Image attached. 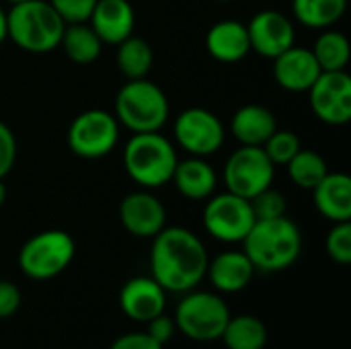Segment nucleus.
<instances>
[{
  "instance_id": "nucleus-6",
  "label": "nucleus",
  "mask_w": 351,
  "mask_h": 349,
  "mask_svg": "<svg viewBox=\"0 0 351 349\" xmlns=\"http://www.w3.org/2000/svg\"><path fill=\"white\" fill-rule=\"evenodd\" d=\"M177 331L197 344L218 341L230 319L224 298L216 292L189 290L175 309Z\"/></svg>"
},
{
  "instance_id": "nucleus-12",
  "label": "nucleus",
  "mask_w": 351,
  "mask_h": 349,
  "mask_svg": "<svg viewBox=\"0 0 351 349\" xmlns=\"http://www.w3.org/2000/svg\"><path fill=\"white\" fill-rule=\"evenodd\" d=\"M313 113L327 125L351 121V76L346 70L321 72L308 88Z\"/></svg>"
},
{
  "instance_id": "nucleus-14",
  "label": "nucleus",
  "mask_w": 351,
  "mask_h": 349,
  "mask_svg": "<svg viewBox=\"0 0 351 349\" xmlns=\"http://www.w3.org/2000/svg\"><path fill=\"white\" fill-rule=\"evenodd\" d=\"M121 226L138 239H154L167 226V210L150 191L128 193L119 204Z\"/></svg>"
},
{
  "instance_id": "nucleus-29",
  "label": "nucleus",
  "mask_w": 351,
  "mask_h": 349,
  "mask_svg": "<svg viewBox=\"0 0 351 349\" xmlns=\"http://www.w3.org/2000/svg\"><path fill=\"white\" fill-rule=\"evenodd\" d=\"M261 148L265 150V154L269 156V160L276 167H286L296 156V152L302 148V144H300V138L294 132L276 130Z\"/></svg>"
},
{
  "instance_id": "nucleus-21",
  "label": "nucleus",
  "mask_w": 351,
  "mask_h": 349,
  "mask_svg": "<svg viewBox=\"0 0 351 349\" xmlns=\"http://www.w3.org/2000/svg\"><path fill=\"white\" fill-rule=\"evenodd\" d=\"M177 187V191L191 202H204L210 195H214L216 191V171L212 169V165L202 158V156H191L185 160H177L173 179H171Z\"/></svg>"
},
{
  "instance_id": "nucleus-17",
  "label": "nucleus",
  "mask_w": 351,
  "mask_h": 349,
  "mask_svg": "<svg viewBox=\"0 0 351 349\" xmlns=\"http://www.w3.org/2000/svg\"><path fill=\"white\" fill-rule=\"evenodd\" d=\"M103 43L117 45L136 29V12L130 0H97L86 21Z\"/></svg>"
},
{
  "instance_id": "nucleus-5",
  "label": "nucleus",
  "mask_w": 351,
  "mask_h": 349,
  "mask_svg": "<svg viewBox=\"0 0 351 349\" xmlns=\"http://www.w3.org/2000/svg\"><path fill=\"white\" fill-rule=\"evenodd\" d=\"M113 115L134 134L160 132L169 121V99L152 80H128L115 97Z\"/></svg>"
},
{
  "instance_id": "nucleus-39",
  "label": "nucleus",
  "mask_w": 351,
  "mask_h": 349,
  "mask_svg": "<svg viewBox=\"0 0 351 349\" xmlns=\"http://www.w3.org/2000/svg\"><path fill=\"white\" fill-rule=\"evenodd\" d=\"M6 2H8V4L12 6V4H19V2H25V0H6Z\"/></svg>"
},
{
  "instance_id": "nucleus-28",
  "label": "nucleus",
  "mask_w": 351,
  "mask_h": 349,
  "mask_svg": "<svg viewBox=\"0 0 351 349\" xmlns=\"http://www.w3.org/2000/svg\"><path fill=\"white\" fill-rule=\"evenodd\" d=\"M286 167H288V175H290L292 183L296 187L308 189V191H313L323 181V177L329 173L325 158L319 152L304 150V148H300L296 152V156Z\"/></svg>"
},
{
  "instance_id": "nucleus-9",
  "label": "nucleus",
  "mask_w": 351,
  "mask_h": 349,
  "mask_svg": "<svg viewBox=\"0 0 351 349\" xmlns=\"http://www.w3.org/2000/svg\"><path fill=\"white\" fill-rule=\"evenodd\" d=\"M255 224L251 202L230 191L208 197L204 208V228L220 243L234 245L243 243Z\"/></svg>"
},
{
  "instance_id": "nucleus-11",
  "label": "nucleus",
  "mask_w": 351,
  "mask_h": 349,
  "mask_svg": "<svg viewBox=\"0 0 351 349\" xmlns=\"http://www.w3.org/2000/svg\"><path fill=\"white\" fill-rule=\"evenodd\" d=\"M173 134L183 150L202 158L216 154L226 138L220 117L202 107L181 111L173 123Z\"/></svg>"
},
{
  "instance_id": "nucleus-26",
  "label": "nucleus",
  "mask_w": 351,
  "mask_h": 349,
  "mask_svg": "<svg viewBox=\"0 0 351 349\" xmlns=\"http://www.w3.org/2000/svg\"><path fill=\"white\" fill-rule=\"evenodd\" d=\"M348 10V0H292V12L308 29H329Z\"/></svg>"
},
{
  "instance_id": "nucleus-35",
  "label": "nucleus",
  "mask_w": 351,
  "mask_h": 349,
  "mask_svg": "<svg viewBox=\"0 0 351 349\" xmlns=\"http://www.w3.org/2000/svg\"><path fill=\"white\" fill-rule=\"evenodd\" d=\"M21 302H23V296H21L19 286L12 282L0 280V319L12 317L19 311Z\"/></svg>"
},
{
  "instance_id": "nucleus-36",
  "label": "nucleus",
  "mask_w": 351,
  "mask_h": 349,
  "mask_svg": "<svg viewBox=\"0 0 351 349\" xmlns=\"http://www.w3.org/2000/svg\"><path fill=\"white\" fill-rule=\"evenodd\" d=\"M109 349H165L156 344L146 331H132L125 335H119Z\"/></svg>"
},
{
  "instance_id": "nucleus-32",
  "label": "nucleus",
  "mask_w": 351,
  "mask_h": 349,
  "mask_svg": "<svg viewBox=\"0 0 351 349\" xmlns=\"http://www.w3.org/2000/svg\"><path fill=\"white\" fill-rule=\"evenodd\" d=\"M66 25L86 23L97 0H47Z\"/></svg>"
},
{
  "instance_id": "nucleus-38",
  "label": "nucleus",
  "mask_w": 351,
  "mask_h": 349,
  "mask_svg": "<svg viewBox=\"0 0 351 349\" xmlns=\"http://www.w3.org/2000/svg\"><path fill=\"white\" fill-rule=\"evenodd\" d=\"M6 197H8V189H6V185H4V179H0V208L4 206Z\"/></svg>"
},
{
  "instance_id": "nucleus-13",
  "label": "nucleus",
  "mask_w": 351,
  "mask_h": 349,
  "mask_svg": "<svg viewBox=\"0 0 351 349\" xmlns=\"http://www.w3.org/2000/svg\"><path fill=\"white\" fill-rule=\"evenodd\" d=\"M247 33L251 51L259 53L261 58L274 60L294 45V25L280 10L267 8L257 12L247 25Z\"/></svg>"
},
{
  "instance_id": "nucleus-33",
  "label": "nucleus",
  "mask_w": 351,
  "mask_h": 349,
  "mask_svg": "<svg viewBox=\"0 0 351 349\" xmlns=\"http://www.w3.org/2000/svg\"><path fill=\"white\" fill-rule=\"evenodd\" d=\"M14 160H16V140H14V134H12V130L4 121H0V179H4L12 171Z\"/></svg>"
},
{
  "instance_id": "nucleus-2",
  "label": "nucleus",
  "mask_w": 351,
  "mask_h": 349,
  "mask_svg": "<svg viewBox=\"0 0 351 349\" xmlns=\"http://www.w3.org/2000/svg\"><path fill=\"white\" fill-rule=\"evenodd\" d=\"M243 251L255 272L276 274L292 267L302 253V232L288 216L255 220L243 241Z\"/></svg>"
},
{
  "instance_id": "nucleus-15",
  "label": "nucleus",
  "mask_w": 351,
  "mask_h": 349,
  "mask_svg": "<svg viewBox=\"0 0 351 349\" xmlns=\"http://www.w3.org/2000/svg\"><path fill=\"white\" fill-rule=\"evenodd\" d=\"M119 306L123 315L136 323H148L167 309V290L150 276L128 280L119 290Z\"/></svg>"
},
{
  "instance_id": "nucleus-10",
  "label": "nucleus",
  "mask_w": 351,
  "mask_h": 349,
  "mask_svg": "<svg viewBox=\"0 0 351 349\" xmlns=\"http://www.w3.org/2000/svg\"><path fill=\"white\" fill-rule=\"evenodd\" d=\"M274 177L276 165L261 146H241L224 165L226 191L245 200H253L257 193L271 187Z\"/></svg>"
},
{
  "instance_id": "nucleus-8",
  "label": "nucleus",
  "mask_w": 351,
  "mask_h": 349,
  "mask_svg": "<svg viewBox=\"0 0 351 349\" xmlns=\"http://www.w3.org/2000/svg\"><path fill=\"white\" fill-rule=\"evenodd\" d=\"M66 140L72 154L86 160L103 158L119 142V121L105 109H86L72 119Z\"/></svg>"
},
{
  "instance_id": "nucleus-24",
  "label": "nucleus",
  "mask_w": 351,
  "mask_h": 349,
  "mask_svg": "<svg viewBox=\"0 0 351 349\" xmlns=\"http://www.w3.org/2000/svg\"><path fill=\"white\" fill-rule=\"evenodd\" d=\"M220 339L228 349H263L267 346L269 333L261 319L253 315H239L228 319Z\"/></svg>"
},
{
  "instance_id": "nucleus-23",
  "label": "nucleus",
  "mask_w": 351,
  "mask_h": 349,
  "mask_svg": "<svg viewBox=\"0 0 351 349\" xmlns=\"http://www.w3.org/2000/svg\"><path fill=\"white\" fill-rule=\"evenodd\" d=\"M64 53L74 64H93L103 49V41L93 31L88 23H70L64 27L62 41H60Z\"/></svg>"
},
{
  "instance_id": "nucleus-34",
  "label": "nucleus",
  "mask_w": 351,
  "mask_h": 349,
  "mask_svg": "<svg viewBox=\"0 0 351 349\" xmlns=\"http://www.w3.org/2000/svg\"><path fill=\"white\" fill-rule=\"evenodd\" d=\"M146 333H148L156 344H160V346L165 348L167 344L173 341V337H175V333H177L175 319L162 313V315H158V317H154V319H150V321L146 323Z\"/></svg>"
},
{
  "instance_id": "nucleus-40",
  "label": "nucleus",
  "mask_w": 351,
  "mask_h": 349,
  "mask_svg": "<svg viewBox=\"0 0 351 349\" xmlns=\"http://www.w3.org/2000/svg\"><path fill=\"white\" fill-rule=\"evenodd\" d=\"M216 2H230V0H216Z\"/></svg>"
},
{
  "instance_id": "nucleus-30",
  "label": "nucleus",
  "mask_w": 351,
  "mask_h": 349,
  "mask_svg": "<svg viewBox=\"0 0 351 349\" xmlns=\"http://www.w3.org/2000/svg\"><path fill=\"white\" fill-rule=\"evenodd\" d=\"M325 249L331 261L339 265L351 263V222H335L327 234Z\"/></svg>"
},
{
  "instance_id": "nucleus-22",
  "label": "nucleus",
  "mask_w": 351,
  "mask_h": 349,
  "mask_svg": "<svg viewBox=\"0 0 351 349\" xmlns=\"http://www.w3.org/2000/svg\"><path fill=\"white\" fill-rule=\"evenodd\" d=\"M276 130L278 119L274 111L255 103L239 107L230 119V132L241 146H263Z\"/></svg>"
},
{
  "instance_id": "nucleus-1",
  "label": "nucleus",
  "mask_w": 351,
  "mask_h": 349,
  "mask_svg": "<svg viewBox=\"0 0 351 349\" xmlns=\"http://www.w3.org/2000/svg\"><path fill=\"white\" fill-rule=\"evenodd\" d=\"M208 251L204 241L189 228L165 226L150 249L152 278L173 294L195 290L208 272Z\"/></svg>"
},
{
  "instance_id": "nucleus-37",
  "label": "nucleus",
  "mask_w": 351,
  "mask_h": 349,
  "mask_svg": "<svg viewBox=\"0 0 351 349\" xmlns=\"http://www.w3.org/2000/svg\"><path fill=\"white\" fill-rule=\"evenodd\" d=\"M4 39H8V35H6V10L0 6V43Z\"/></svg>"
},
{
  "instance_id": "nucleus-16",
  "label": "nucleus",
  "mask_w": 351,
  "mask_h": 349,
  "mask_svg": "<svg viewBox=\"0 0 351 349\" xmlns=\"http://www.w3.org/2000/svg\"><path fill=\"white\" fill-rule=\"evenodd\" d=\"M321 66L308 47H288L278 58H274V78L290 93H308L321 74Z\"/></svg>"
},
{
  "instance_id": "nucleus-25",
  "label": "nucleus",
  "mask_w": 351,
  "mask_h": 349,
  "mask_svg": "<svg viewBox=\"0 0 351 349\" xmlns=\"http://www.w3.org/2000/svg\"><path fill=\"white\" fill-rule=\"evenodd\" d=\"M117 68L128 80L146 78L152 64H154V51L150 43L138 35H130L121 43H117Z\"/></svg>"
},
{
  "instance_id": "nucleus-31",
  "label": "nucleus",
  "mask_w": 351,
  "mask_h": 349,
  "mask_svg": "<svg viewBox=\"0 0 351 349\" xmlns=\"http://www.w3.org/2000/svg\"><path fill=\"white\" fill-rule=\"evenodd\" d=\"M249 202H251L255 220H271V218L286 216V208H288L286 197L278 189H274V187L263 189L261 193H257Z\"/></svg>"
},
{
  "instance_id": "nucleus-3",
  "label": "nucleus",
  "mask_w": 351,
  "mask_h": 349,
  "mask_svg": "<svg viewBox=\"0 0 351 349\" xmlns=\"http://www.w3.org/2000/svg\"><path fill=\"white\" fill-rule=\"evenodd\" d=\"M64 27L66 23L47 0H25L6 12L8 39L29 53L53 51L62 41Z\"/></svg>"
},
{
  "instance_id": "nucleus-27",
  "label": "nucleus",
  "mask_w": 351,
  "mask_h": 349,
  "mask_svg": "<svg viewBox=\"0 0 351 349\" xmlns=\"http://www.w3.org/2000/svg\"><path fill=\"white\" fill-rule=\"evenodd\" d=\"M313 53L323 72H337L346 70L351 60L350 39L341 31L325 29L313 47Z\"/></svg>"
},
{
  "instance_id": "nucleus-20",
  "label": "nucleus",
  "mask_w": 351,
  "mask_h": 349,
  "mask_svg": "<svg viewBox=\"0 0 351 349\" xmlns=\"http://www.w3.org/2000/svg\"><path fill=\"white\" fill-rule=\"evenodd\" d=\"M208 53L222 64H237L249 56L251 43L247 25L239 21H220L210 27L206 35Z\"/></svg>"
},
{
  "instance_id": "nucleus-7",
  "label": "nucleus",
  "mask_w": 351,
  "mask_h": 349,
  "mask_svg": "<svg viewBox=\"0 0 351 349\" xmlns=\"http://www.w3.org/2000/svg\"><path fill=\"white\" fill-rule=\"evenodd\" d=\"M74 255L76 243L66 230H43L21 247L19 267L29 280L47 282L66 272Z\"/></svg>"
},
{
  "instance_id": "nucleus-19",
  "label": "nucleus",
  "mask_w": 351,
  "mask_h": 349,
  "mask_svg": "<svg viewBox=\"0 0 351 349\" xmlns=\"http://www.w3.org/2000/svg\"><path fill=\"white\" fill-rule=\"evenodd\" d=\"M315 208L327 220L351 222V177L346 173H327L313 189Z\"/></svg>"
},
{
  "instance_id": "nucleus-4",
  "label": "nucleus",
  "mask_w": 351,
  "mask_h": 349,
  "mask_svg": "<svg viewBox=\"0 0 351 349\" xmlns=\"http://www.w3.org/2000/svg\"><path fill=\"white\" fill-rule=\"evenodd\" d=\"M177 160L173 142L160 132L134 134L123 148V167L130 179L144 189L171 183Z\"/></svg>"
},
{
  "instance_id": "nucleus-18",
  "label": "nucleus",
  "mask_w": 351,
  "mask_h": 349,
  "mask_svg": "<svg viewBox=\"0 0 351 349\" xmlns=\"http://www.w3.org/2000/svg\"><path fill=\"white\" fill-rule=\"evenodd\" d=\"M206 276L218 294H237L253 282L255 267L245 251H224L208 261Z\"/></svg>"
}]
</instances>
